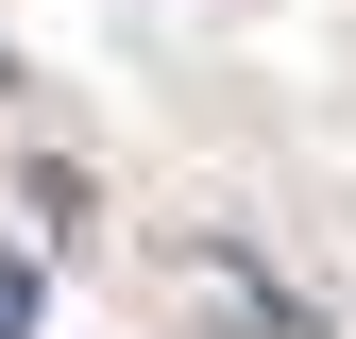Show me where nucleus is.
I'll list each match as a JSON object with an SVG mask.
<instances>
[{
	"label": "nucleus",
	"mask_w": 356,
	"mask_h": 339,
	"mask_svg": "<svg viewBox=\"0 0 356 339\" xmlns=\"http://www.w3.org/2000/svg\"><path fill=\"white\" fill-rule=\"evenodd\" d=\"M204 306L238 322V339H323V322H305L289 288H272V272H254V254H204Z\"/></svg>",
	"instance_id": "f257e3e1"
},
{
	"label": "nucleus",
	"mask_w": 356,
	"mask_h": 339,
	"mask_svg": "<svg viewBox=\"0 0 356 339\" xmlns=\"http://www.w3.org/2000/svg\"><path fill=\"white\" fill-rule=\"evenodd\" d=\"M34 306H51V272H34V254H0V339H34Z\"/></svg>",
	"instance_id": "f03ea898"
}]
</instances>
